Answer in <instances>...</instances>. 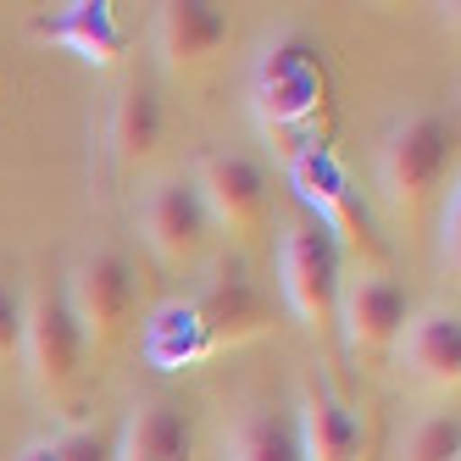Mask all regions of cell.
Segmentation results:
<instances>
[{
  "instance_id": "1",
  "label": "cell",
  "mask_w": 461,
  "mask_h": 461,
  "mask_svg": "<svg viewBox=\"0 0 461 461\" xmlns=\"http://www.w3.org/2000/svg\"><path fill=\"white\" fill-rule=\"evenodd\" d=\"M256 106L267 134L284 140V156H301L317 150V112L328 106V84H322V61L306 40H278L267 56H261V73H256Z\"/></svg>"
},
{
  "instance_id": "2",
  "label": "cell",
  "mask_w": 461,
  "mask_h": 461,
  "mask_svg": "<svg viewBox=\"0 0 461 461\" xmlns=\"http://www.w3.org/2000/svg\"><path fill=\"white\" fill-rule=\"evenodd\" d=\"M289 184H294V194L312 206V222H322L328 234H334L339 256H356V261H367V273H384L389 245H384V234H378L367 201H361V189L350 184L345 161H339L334 150L317 145V150L289 156Z\"/></svg>"
},
{
  "instance_id": "3",
  "label": "cell",
  "mask_w": 461,
  "mask_h": 461,
  "mask_svg": "<svg viewBox=\"0 0 461 461\" xmlns=\"http://www.w3.org/2000/svg\"><path fill=\"white\" fill-rule=\"evenodd\" d=\"M450 173H456V122L445 112H417L384 140L378 184L394 212H406V217L422 212L445 189Z\"/></svg>"
},
{
  "instance_id": "4",
  "label": "cell",
  "mask_w": 461,
  "mask_h": 461,
  "mask_svg": "<svg viewBox=\"0 0 461 461\" xmlns=\"http://www.w3.org/2000/svg\"><path fill=\"white\" fill-rule=\"evenodd\" d=\"M278 284L289 312L301 317L317 339L339 334V294H345V256L322 222H294L278 245Z\"/></svg>"
},
{
  "instance_id": "5",
  "label": "cell",
  "mask_w": 461,
  "mask_h": 461,
  "mask_svg": "<svg viewBox=\"0 0 461 461\" xmlns=\"http://www.w3.org/2000/svg\"><path fill=\"white\" fill-rule=\"evenodd\" d=\"M84 334L78 317L68 306V289L61 284H40L23 301V356L28 373H34V389L45 394L50 406H68L78 384H84Z\"/></svg>"
},
{
  "instance_id": "6",
  "label": "cell",
  "mask_w": 461,
  "mask_h": 461,
  "mask_svg": "<svg viewBox=\"0 0 461 461\" xmlns=\"http://www.w3.org/2000/svg\"><path fill=\"white\" fill-rule=\"evenodd\" d=\"M184 312H189V334H194V356L201 361L273 334V301L261 294V284L245 267H222L217 278H206V289L189 294Z\"/></svg>"
},
{
  "instance_id": "7",
  "label": "cell",
  "mask_w": 461,
  "mask_h": 461,
  "mask_svg": "<svg viewBox=\"0 0 461 461\" xmlns=\"http://www.w3.org/2000/svg\"><path fill=\"white\" fill-rule=\"evenodd\" d=\"M68 306L78 317V334L95 350H112L128 328H134L140 312V278H134V261L117 256V250H95L78 261V273L68 284Z\"/></svg>"
},
{
  "instance_id": "8",
  "label": "cell",
  "mask_w": 461,
  "mask_h": 461,
  "mask_svg": "<svg viewBox=\"0 0 461 461\" xmlns=\"http://www.w3.org/2000/svg\"><path fill=\"white\" fill-rule=\"evenodd\" d=\"M194 189H201V201H206L212 228H222V234H234L245 245L267 234L273 194H267V173H261V161H250L240 150H212V156H201Z\"/></svg>"
},
{
  "instance_id": "9",
  "label": "cell",
  "mask_w": 461,
  "mask_h": 461,
  "mask_svg": "<svg viewBox=\"0 0 461 461\" xmlns=\"http://www.w3.org/2000/svg\"><path fill=\"white\" fill-rule=\"evenodd\" d=\"M145 240L167 267H201L212 256L217 228L206 217V201L194 189V178H161L145 194Z\"/></svg>"
},
{
  "instance_id": "10",
  "label": "cell",
  "mask_w": 461,
  "mask_h": 461,
  "mask_svg": "<svg viewBox=\"0 0 461 461\" xmlns=\"http://www.w3.org/2000/svg\"><path fill=\"white\" fill-rule=\"evenodd\" d=\"M406 322H411V294L401 278L389 273H361L356 284H345L339 294V334L350 339L356 356H389L394 345L406 339Z\"/></svg>"
},
{
  "instance_id": "11",
  "label": "cell",
  "mask_w": 461,
  "mask_h": 461,
  "mask_svg": "<svg viewBox=\"0 0 461 461\" xmlns=\"http://www.w3.org/2000/svg\"><path fill=\"white\" fill-rule=\"evenodd\" d=\"M228 12L212 0H167L156 12V50L173 73H201L228 50Z\"/></svg>"
},
{
  "instance_id": "12",
  "label": "cell",
  "mask_w": 461,
  "mask_h": 461,
  "mask_svg": "<svg viewBox=\"0 0 461 461\" xmlns=\"http://www.w3.org/2000/svg\"><path fill=\"white\" fill-rule=\"evenodd\" d=\"M294 434H301V461H361V422L350 401H339L322 378H306Z\"/></svg>"
},
{
  "instance_id": "13",
  "label": "cell",
  "mask_w": 461,
  "mask_h": 461,
  "mask_svg": "<svg viewBox=\"0 0 461 461\" xmlns=\"http://www.w3.org/2000/svg\"><path fill=\"white\" fill-rule=\"evenodd\" d=\"M406 367L422 389H434V394H456L461 384V317L434 306V312H422L406 322Z\"/></svg>"
},
{
  "instance_id": "14",
  "label": "cell",
  "mask_w": 461,
  "mask_h": 461,
  "mask_svg": "<svg viewBox=\"0 0 461 461\" xmlns=\"http://www.w3.org/2000/svg\"><path fill=\"white\" fill-rule=\"evenodd\" d=\"M117 461H194V428L173 401H145L128 417Z\"/></svg>"
},
{
  "instance_id": "15",
  "label": "cell",
  "mask_w": 461,
  "mask_h": 461,
  "mask_svg": "<svg viewBox=\"0 0 461 461\" xmlns=\"http://www.w3.org/2000/svg\"><path fill=\"white\" fill-rule=\"evenodd\" d=\"M45 34L61 40L68 50H78V61L89 68H117L122 61V23L106 0H78V6H61L56 17H45Z\"/></svg>"
},
{
  "instance_id": "16",
  "label": "cell",
  "mask_w": 461,
  "mask_h": 461,
  "mask_svg": "<svg viewBox=\"0 0 461 461\" xmlns=\"http://www.w3.org/2000/svg\"><path fill=\"white\" fill-rule=\"evenodd\" d=\"M161 150V101L150 84H128L112 106V156L122 167H145Z\"/></svg>"
},
{
  "instance_id": "17",
  "label": "cell",
  "mask_w": 461,
  "mask_h": 461,
  "mask_svg": "<svg viewBox=\"0 0 461 461\" xmlns=\"http://www.w3.org/2000/svg\"><path fill=\"white\" fill-rule=\"evenodd\" d=\"M234 461H301V434H294V411L284 406H250L234 422L228 439Z\"/></svg>"
},
{
  "instance_id": "18",
  "label": "cell",
  "mask_w": 461,
  "mask_h": 461,
  "mask_svg": "<svg viewBox=\"0 0 461 461\" xmlns=\"http://www.w3.org/2000/svg\"><path fill=\"white\" fill-rule=\"evenodd\" d=\"M406 461H461V417L456 411L422 417L411 445H406Z\"/></svg>"
},
{
  "instance_id": "19",
  "label": "cell",
  "mask_w": 461,
  "mask_h": 461,
  "mask_svg": "<svg viewBox=\"0 0 461 461\" xmlns=\"http://www.w3.org/2000/svg\"><path fill=\"white\" fill-rule=\"evenodd\" d=\"M61 461H117V439L101 428H73L68 439H56Z\"/></svg>"
},
{
  "instance_id": "20",
  "label": "cell",
  "mask_w": 461,
  "mask_h": 461,
  "mask_svg": "<svg viewBox=\"0 0 461 461\" xmlns=\"http://www.w3.org/2000/svg\"><path fill=\"white\" fill-rule=\"evenodd\" d=\"M23 350V294L12 278H0V361Z\"/></svg>"
},
{
  "instance_id": "21",
  "label": "cell",
  "mask_w": 461,
  "mask_h": 461,
  "mask_svg": "<svg viewBox=\"0 0 461 461\" xmlns=\"http://www.w3.org/2000/svg\"><path fill=\"white\" fill-rule=\"evenodd\" d=\"M439 228H445V250H439V256H445V267H456V228H461V194H456V178H450V194H445V222H439Z\"/></svg>"
},
{
  "instance_id": "22",
  "label": "cell",
  "mask_w": 461,
  "mask_h": 461,
  "mask_svg": "<svg viewBox=\"0 0 461 461\" xmlns=\"http://www.w3.org/2000/svg\"><path fill=\"white\" fill-rule=\"evenodd\" d=\"M17 461H61V450H56V439H40V445H28Z\"/></svg>"
}]
</instances>
